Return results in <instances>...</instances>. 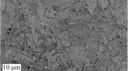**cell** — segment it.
<instances>
[{
    "mask_svg": "<svg viewBox=\"0 0 128 71\" xmlns=\"http://www.w3.org/2000/svg\"><path fill=\"white\" fill-rule=\"evenodd\" d=\"M87 4L88 5V11H90L91 16H93V11H94L95 8L97 7V2L94 4L91 3V2H87Z\"/></svg>",
    "mask_w": 128,
    "mask_h": 71,
    "instance_id": "6da1fadb",
    "label": "cell"
}]
</instances>
